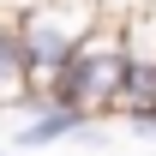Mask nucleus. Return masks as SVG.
<instances>
[{
  "instance_id": "1",
  "label": "nucleus",
  "mask_w": 156,
  "mask_h": 156,
  "mask_svg": "<svg viewBox=\"0 0 156 156\" xmlns=\"http://www.w3.org/2000/svg\"><path fill=\"white\" fill-rule=\"evenodd\" d=\"M120 72H126V42H120V24L114 18H102L96 30L54 66V78L42 84V102H60V108H78V114L96 120V114L114 108Z\"/></svg>"
},
{
  "instance_id": "2",
  "label": "nucleus",
  "mask_w": 156,
  "mask_h": 156,
  "mask_svg": "<svg viewBox=\"0 0 156 156\" xmlns=\"http://www.w3.org/2000/svg\"><path fill=\"white\" fill-rule=\"evenodd\" d=\"M0 102H30V72H24L18 18H0Z\"/></svg>"
},
{
  "instance_id": "3",
  "label": "nucleus",
  "mask_w": 156,
  "mask_h": 156,
  "mask_svg": "<svg viewBox=\"0 0 156 156\" xmlns=\"http://www.w3.org/2000/svg\"><path fill=\"white\" fill-rule=\"evenodd\" d=\"M84 126H90V114L48 102V108H42V120H24V126H18V144H24V150H42V144H60V138L84 132Z\"/></svg>"
},
{
  "instance_id": "4",
  "label": "nucleus",
  "mask_w": 156,
  "mask_h": 156,
  "mask_svg": "<svg viewBox=\"0 0 156 156\" xmlns=\"http://www.w3.org/2000/svg\"><path fill=\"white\" fill-rule=\"evenodd\" d=\"M102 6V18H114V24H126V18H138L144 6H156V0H96Z\"/></svg>"
},
{
  "instance_id": "5",
  "label": "nucleus",
  "mask_w": 156,
  "mask_h": 156,
  "mask_svg": "<svg viewBox=\"0 0 156 156\" xmlns=\"http://www.w3.org/2000/svg\"><path fill=\"white\" fill-rule=\"evenodd\" d=\"M132 126H138V132H156V108H150V114H132Z\"/></svg>"
},
{
  "instance_id": "6",
  "label": "nucleus",
  "mask_w": 156,
  "mask_h": 156,
  "mask_svg": "<svg viewBox=\"0 0 156 156\" xmlns=\"http://www.w3.org/2000/svg\"><path fill=\"white\" fill-rule=\"evenodd\" d=\"M0 6H6V0H0Z\"/></svg>"
},
{
  "instance_id": "7",
  "label": "nucleus",
  "mask_w": 156,
  "mask_h": 156,
  "mask_svg": "<svg viewBox=\"0 0 156 156\" xmlns=\"http://www.w3.org/2000/svg\"><path fill=\"white\" fill-rule=\"evenodd\" d=\"M0 156H6V150H0Z\"/></svg>"
}]
</instances>
